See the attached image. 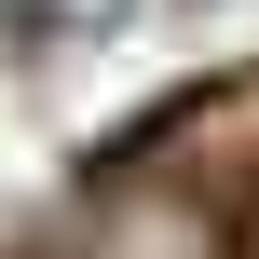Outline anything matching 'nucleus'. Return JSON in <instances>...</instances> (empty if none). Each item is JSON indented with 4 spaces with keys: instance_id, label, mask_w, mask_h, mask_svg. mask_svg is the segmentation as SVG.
Here are the masks:
<instances>
[{
    "instance_id": "f257e3e1",
    "label": "nucleus",
    "mask_w": 259,
    "mask_h": 259,
    "mask_svg": "<svg viewBox=\"0 0 259 259\" xmlns=\"http://www.w3.org/2000/svg\"><path fill=\"white\" fill-rule=\"evenodd\" d=\"M82 259H232V232L191 191H109L96 232H82Z\"/></svg>"
},
{
    "instance_id": "f03ea898",
    "label": "nucleus",
    "mask_w": 259,
    "mask_h": 259,
    "mask_svg": "<svg viewBox=\"0 0 259 259\" xmlns=\"http://www.w3.org/2000/svg\"><path fill=\"white\" fill-rule=\"evenodd\" d=\"M0 14H14L27 41H109V27L137 14V0H0Z\"/></svg>"
}]
</instances>
